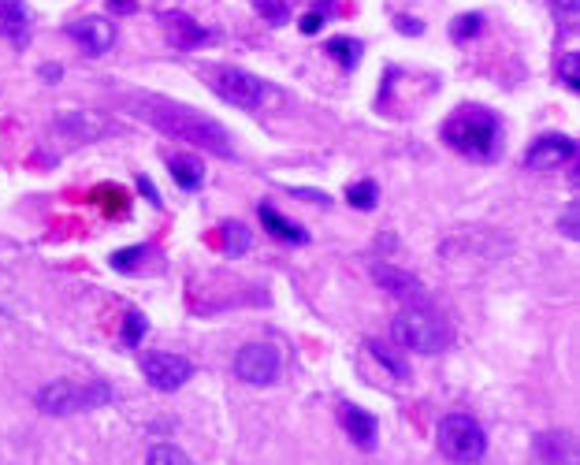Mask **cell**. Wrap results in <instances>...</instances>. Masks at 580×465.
<instances>
[{"instance_id":"obj_11","label":"cell","mask_w":580,"mask_h":465,"mask_svg":"<svg viewBox=\"0 0 580 465\" xmlns=\"http://www.w3.org/2000/svg\"><path fill=\"white\" fill-rule=\"evenodd\" d=\"M540 465H577V439L573 432H543L536 436Z\"/></svg>"},{"instance_id":"obj_14","label":"cell","mask_w":580,"mask_h":465,"mask_svg":"<svg viewBox=\"0 0 580 465\" xmlns=\"http://www.w3.org/2000/svg\"><path fill=\"white\" fill-rule=\"evenodd\" d=\"M339 413H343V428L350 432V439H354L357 447L372 451V447H376V432H380L376 417H372L369 410H357V406H343Z\"/></svg>"},{"instance_id":"obj_13","label":"cell","mask_w":580,"mask_h":465,"mask_svg":"<svg viewBox=\"0 0 580 465\" xmlns=\"http://www.w3.org/2000/svg\"><path fill=\"white\" fill-rule=\"evenodd\" d=\"M372 279L380 283L387 294H395V298H409V302H417V298H424V283L421 279H413L409 272H402V268H391V265H376L372 268Z\"/></svg>"},{"instance_id":"obj_7","label":"cell","mask_w":580,"mask_h":465,"mask_svg":"<svg viewBox=\"0 0 580 465\" xmlns=\"http://www.w3.org/2000/svg\"><path fill=\"white\" fill-rule=\"evenodd\" d=\"M235 376L238 380H246V384H253V387L272 384V380L279 376V354L264 343H246L235 354Z\"/></svg>"},{"instance_id":"obj_20","label":"cell","mask_w":580,"mask_h":465,"mask_svg":"<svg viewBox=\"0 0 580 465\" xmlns=\"http://www.w3.org/2000/svg\"><path fill=\"white\" fill-rule=\"evenodd\" d=\"M480 30H484V15L465 12V15H458V19L450 23V38L454 41H473Z\"/></svg>"},{"instance_id":"obj_3","label":"cell","mask_w":580,"mask_h":465,"mask_svg":"<svg viewBox=\"0 0 580 465\" xmlns=\"http://www.w3.org/2000/svg\"><path fill=\"white\" fill-rule=\"evenodd\" d=\"M391 335H395V343H402L406 350H417V354H439L450 343V328L424 306L402 309L391 320Z\"/></svg>"},{"instance_id":"obj_12","label":"cell","mask_w":580,"mask_h":465,"mask_svg":"<svg viewBox=\"0 0 580 465\" xmlns=\"http://www.w3.org/2000/svg\"><path fill=\"white\" fill-rule=\"evenodd\" d=\"M0 38H8L15 49L30 41V12L23 0H0Z\"/></svg>"},{"instance_id":"obj_10","label":"cell","mask_w":580,"mask_h":465,"mask_svg":"<svg viewBox=\"0 0 580 465\" xmlns=\"http://www.w3.org/2000/svg\"><path fill=\"white\" fill-rule=\"evenodd\" d=\"M67 34L79 41V45L90 56L108 53V49H112V41H116V30H112V23H108V19H101V15H86V19H79V23H71V27H67Z\"/></svg>"},{"instance_id":"obj_5","label":"cell","mask_w":580,"mask_h":465,"mask_svg":"<svg viewBox=\"0 0 580 465\" xmlns=\"http://www.w3.org/2000/svg\"><path fill=\"white\" fill-rule=\"evenodd\" d=\"M112 399L105 384H71V380H56V384L41 387L38 406L53 417H67V413L90 410V406H105Z\"/></svg>"},{"instance_id":"obj_16","label":"cell","mask_w":580,"mask_h":465,"mask_svg":"<svg viewBox=\"0 0 580 465\" xmlns=\"http://www.w3.org/2000/svg\"><path fill=\"white\" fill-rule=\"evenodd\" d=\"M261 220H264V227H268V231L276 235V239H283V242H309L305 227L283 220V216H279L276 209H272V205H261Z\"/></svg>"},{"instance_id":"obj_22","label":"cell","mask_w":580,"mask_h":465,"mask_svg":"<svg viewBox=\"0 0 580 465\" xmlns=\"http://www.w3.org/2000/svg\"><path fill=\"white\" fill-rule=\"evenodd\" d=\"M253 12L261 15V19H268L272 27H283V23L290 19L287 0H253Z\"/></svg>"},{"instance_id":"obj_25","label":"cell","mask_w":580,"mask_h":465,"mask_svg":"<svg viewBox=\"0 0 580 465\" xmlns=\"http://www.w3.org/2000/svg\"><path fill=\"white\" fill-rule=\"evenodd\" d=\"M577 216H580V209H577V201H569V205H566V216H562V220H558V227H562V231H566V239H573V242H577V239H580Z\"/></svg>"},{"instance_id":"obj_1","label":"cell","mask_w":580,"mask_h":465,"mask_svg":"<svg viewBox=\"0 0 580 465\" xmlns=\"http://www.w3.org/2000/svg\"><path fill=\"white\" fill-rule=\"evenodd\" d=\"M138 108H142V116L153 123L157 131L172 134V138H179V142L212 149L216 157H231V153H235V146H231V134H227L216 120L194 112V108L172 105V101H157V97H145Z\"/></svg>"},{"instance_id":"obj_29","label":"cell","mask_w":580,"mask_h":465,"mask_svg":"<svg viewBox=\"0 0 580 465\" xmlns=\"http://www.w3.org/2000/svg\"><path fill=\"white\" fill-rule=\"evenodd\" d=\"M320 27H324V12H309L302 19V34H317Z\"/></svg>"},{"instance_id":"obj_26","label":"cell","mask_w":580,"mask_h":465,"mask_svg":"<svg viewBox=\"0 0 580 465\" xmlns=\"http://www.w3.org/2000/svg\"><path fill=\"white\" fill-rule=\"evenodd\" d=\"M145 335V317L142 313H127V332H123V343L134 346Z\"/></svg>"},{"instance_id":"obj_9","label":"cell","mask_w":580,"mask_h":465,"mask_svg":"<svg viewBox=\"0 0 580 465\" xmlns=\"http://www.w3.org/2000/svg\"><path fill=\"white\" fill-rule=\"evenodd\" d=\"M577 157V142L566 138V134H543L536 146L528 149L525 164L536 168V172H547V168H562L569 160Z\"/></svg>"},{"instance_id":"obj_2","label":"cell","mask_w":580,"mask_h":465,"mask_svg":"<svg viewBox=\"0 0 580 465\" xmlns=\"http://www.w3.org/2000/svg\"><path fill=\"white\" fill-rule=\"evenodd\" d=\"M443 138H447L450 146L458 149L462 157H473V160L491 164L502 149V123L491 108L462 105V108H454L450 120L443 123Z\"/></svg>"},{"instance_id":"obj_23","label":"cell","mask_w":580,"mask_h":465,"mask_svg":"<svg viewBox=\"0 0 580 465\" xmlns=\"http://www.w3.org/2000/svg\"><path fill=\"white\" fill-rule=\"evenodd\" d=\"M145 465H194V462H190L179 447H172V443H157V447L149 451V458H145Z\"/></svg>"},{"instance_id":"obj_27","label":"cell","mask_w":580,"mask_h":465,"mask_svg":"<svg viewBox=\"0 0 580 465\" xmlns=\"http://www.w3.org/2000/svg\"><path fill=\"white\" fill-rule=\"evenodd\" d=\"M369 350L383 361V365H387V369L395 372V376H409V369H406V365H402V361H395V354H391V350H383L380 343H369Z\"/></svg>"},{"instance_id":"obj_8","label":"cell","mask_w":580,"mask_h":465,"mask_svg":"<svg viewBox=\"0 0 580 465\" xmlns=\"http://www.w3.org/2000/svg\"><path fill=\"white\" fill-rule=\"evenodd\" d=\"M142 372L145 380L157 387V391H175V387H183L190 376H194V365L179 354H164V350H153V354H145L142 358Z\"/></svg>"},{"instance_id":"obj_30","label":"cell","mask_w":580,"mask_h":465,"mask_svg":"<svg viewBox=\"0 0 580 465\" xmlns=\"http://www.w3.org/2000/svg\"><path fill=\"white\" fill-rule=\"evenodd\" d=\"M294 198H305V201H317V205H331L328 194H320V190H290Z\"/></svg>"},{"instance_id":"obj_28","label":"cell","mask_w":580,"mask_h":465,"mask_svg":"<svg viewBox=\"0 0 580 465\" xmlns=\"http://www.w3.org/2000/svg\"><path fill=\"white\" fill-rule=\"evenodd\" d=\"M395 27L406 34V38H417V34H424V23L421 19H409V15H395Z\"/></svg>"},{"instance_id":"obj_6","label":"cell","mask_w":580,"mask_h":465,"mask_svg":"<svg viewBox=\"0 0 580 465\" xmlns=\"http://www.w3.org/2000/svg\"><path fill=\"white\" fill-rule=\"evenodd\" d=\"M205 79L212 82V90L220 93L227 105L235 108H257L264 101V90H268L257 75L242 71V67H209Z\"/></svg>"},{"instance_id":"obj_21","label":"cell","mask_w":580,"mask_h":465,"mask_svg":"<svg viewBox=\"0 0 580 465\" xmlns=\"http://www.w3.org/2000/svg\"><path fill=\"white\" fill-rule=\"evenodd\" d=\"M376 194H380V190H376V183H372V179H361V183L350 186V194H346V198H350V205H354V209L369 213V209H376Z\"/></svg>"},{"instance_id":"obj_24","label":"cell","mask_w":580,"mask_h":465,"mask_svg":"<svg viewBox=\"0 0 580 465\" xmlns=\"http://www.w3.org/2000/svg\"><path fill=\"white\" fill-rule=\"evenodd\" d=\"M562 79L573 93L580 90V56L577 53H566L562 56Z\"/></svg>"},{"instance_id":"obj_15","label":"cell","mask_w":580,"mask_h":465,"mask_svg":"<svg viewBox=\"0 0 580 465\" xmlns=\"http://www.w3.org/2000/svg\"><path fill=\"white\" fill-rule=\"evenodd\" d=\"M168 38H172L179 49H198V45L212 41V34L205 27H198L190 15L175 12V15H168Z\"/></svg>"},{"instance_id":"obj_4","label":"cell","mask_w":580,"mask_h":465,"mask_svg":"<svg viewBox=\"0 0 580 465\" xmlns=\"http://www.w3.org/2000/svg\"><path fill=\"white\" fill-rule=\"evenodd\" d=\"M439 451L447 454L454 465H476L484 462V454H488V436H484V428L476 425L473 417L450 413L439 425Z\"/></svg>"},{"instance_id":"obj_17","label":"cell","mask_w":580,"mask_h":465,"mask_svg":"<svg viewBox=\"0 0 580 465\" xmlns=\"http://www.w3.org/2000/svg\"><path fill=\"white\" fill-rule=\"evenodd\" d=\"M168 172L175 175V183L183 186V190H198L205 172H201V164L194 157H168Z\"/></svg>"},{"instance_id":"obj_31","label":"cell","mask_w":580,"mask_h":465,"mask_svg":"<svg viewBox=\"0 0 580 465\" xmlns=\"http://www.w3.org/2000/svg\"><path fill=\"white\" fill-rule=\"evenodd\" d=\"M108 8H112V12H119V15H134V12H138V4H134V0H108Z\"/></svg>"},{"instance_id":"obj_19","label":"cell","mask_w":580,"mask_h":465,"mask_svg":"<svg viewBox=\"0 0 580 465\" xmlns=\"http://www.w3.org/2000/svg\"><path fill=\"white\" fill-rule=\"evenodd\" d=\"M328 53L335 56V60H339L346 71H350V67H357V60H361V53H365V49H361V41H354V38H331L328 41Z\"/></svg>"},{"instance_id":"obj_18","label":"cell","mask_w":580,"mask_h":465,"mask_svg":"<svg viewBox=\"0 0 580 465\" xmlns=\"http://www.w3.org/2000/svg\"><path fill=\"white\" fill-rule=\"evenodd\" d=\"M220 246H224L227 257H242V253L250 250V227L238 224V220H227L224 227H220Z\"/></svg>"},{"instance_id":"obj_32","label":"cell","mask_w":580,"mask_h":465,"mask_svg":"<svg viewBox=\"0 0 580 465\" xmlns=\"http://www.w3.org/2000/svg\"><path fill=\"white\" fill-rule=\"evenodd\" d=\"M41 79L56 82V79H60V67H41Z\"/></svg>"}]
</instances>
